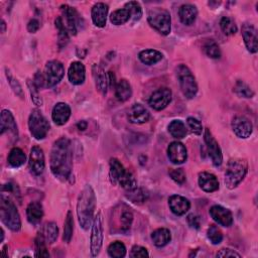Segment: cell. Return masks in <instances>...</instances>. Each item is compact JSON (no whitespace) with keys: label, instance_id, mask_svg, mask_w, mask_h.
Segmentation results:
<instances>
[{"label":"cell","instance_id":"cell-60","mask_svg":"<svg viewBox=\"0 0 258 258\" xmlns=\"http://www.w3.org/2000/svg\"><path fill=\"white\" fill-rule=\"evenodd\" d=\"M3 238H4V231L3 229H1V242L3 241Z\"/></svg>","mask_w":258,"mask_h":258},{"label":"cell","instance_id":"cell-14","mask_svg":"<svg viewBox=\"0 0 258 258\" xmlns=\"http://www.w3.org/2000/svg\"><path fill=\"white\" fill-rule=\"evenodd\" d=\"M232 129L233 132L239 138H248L252 134L253 125L248 118L244 116H236L232 120Z\"/></svg>","mask_w":258,"mask_h":258},{"label":"cell","instance_id":"cell-43","mask_svg":"<svg viewBox=\"0 0 258 258\" xmlns=\"http://www.w3.org/2000/svg\"><path fill=\"white\" fill-rule=\"evenodd\" d=\"M118 185L121 186L126 191H132V190L137 188V182H136L135 176L133 175L132 172H130L128 171L126 172L124 176L121 178L120 182L118 183Z\"/></svg>","mask_w":258,"mask_h":258},{"label":"cell","instance_id":"cell-8","mask_svg":"<svg viewBox=\"0 0 258 258\" xmlns=\"http://www.w3.org/2000/svg\"><path fill=\"white\" fill-rule=\"evenodd\" d=\"M103 217L102 214L99 212L96 217H94V221L92 224V233H91V243H90V249H91V255L93 257H96L99 253L103 245Z\"/></svg>","mask_w":258,"mask_h":258},{"label":"cell","instance_id":"cell-25","mask_svg":"<svg viewBox=\"0 0 258 258\" xmlns=\"http://www.w3.org/2000/svg\"><path fill=\"white\" fill-rule=\"evenodd\" d=\"M93 76L95 79V85H96L97 90L102 95H106L107 89L109 86V81H108V76L106 75L103 68L99 65H94L93 66Z\"/></svg>","mask_w":258,"mask_h":258},{"label":"cell","instance_id":"cell-12","mask_svg":"<svg viewBox=\"0 0 258 258\" xmlns=\"http://www.w3.org/2000/svg\"><path fill=\"white\" fill-rule=\"evenodd\" d=\"M61 10L63 15L65 16V27L67 28L68 31L73 34L76 35L79 29L81 27V22H82V18L79 15V13L77 12V10L67 4H64L61 6ZM64 22V21H63Z\"/></svg>","mask_w":258,"mask_h":258},{"label":"cell","instance_id":"cell-51","mask_svg":"<svg viewBox=\"0 0 258 258\" xmlns=\"http://www.w3.org/2000/svg\"><path fill=\"white\" fill-rule=\"evenodd\" d=\"M187 123L190 127V129L192 130V132L196 135H201L203 132V125L202 123L198 120V119L194 118V117H189L187 119Z\"/></svg>","mask_w":258,"mask_h":258},{"label":"cell","instance_id":"cell-40","mask_svg":"<svg viewBox=\"0 0 258 258\" xmlns=\"http://www.w3.org/2000/svg\"><path fill=\"white\" fill-rule=\"evenodd\" d=\"M220 28L226 35H233L237 32V26L231 17L224 16L220 21Z\"/></svg>","mask_w":258,"mask_h":258},{"label":"cell","instance_id":"cell-5","mask_svg":"<svg viewBox=\"0 0 258 258\" xmlns=\"http://www.w3.org/2000/svg\"><path fill=\"white\" fill-rule=\"evenodd\" d=\"M147 21L151 28L163 35L170 34L172 30V17L168 10L154 7L148 11Z\"/></svg>","mask_w":258,"mask_h":258},{"label":"cell","instance_id":"cell-53","mask_svg":"<svg viewBox=\"0 0 258 258\" xmlns=\"http://www.w3.org/2000/svg\"><path fill=\"white\" fill-rule=\"evenodd\" d=\"M216 256L217 257H222V258H228V257H237V258H240L241 257V255L239 254V253H238V252H236L235 250H233V249H230V248H223V249H221L219 252H218L217 254H216Z\"/></svg>","mask_w":258,"mask_h":258},{"label":"cell","instance_id":"cell-37","mask_svg":"<svg viewBox=\"0 0 258 258\" xmlns=\"http://www.w3.org/2000/svg\"><path fill=\"white\" fill-rule=\"evenodd\" d=\"M46 243L47 241L45 239L44 235L42 233H38L34 240L35 257H50V253L47 249Z\"/></svg>","mask_w":258,"mask_h":258},{"label":"cell","instance_id":"cell-7","mask_svg":"<svg viewBox=\"0 0 258 258\" xmlns=\"http://www.w3.org/2000/svg\"><path fill=\"white\" fill-rule=\"evenodd\" d=\"M29 127L31 135L37 141H42L50 131V123L38 109L31 111L29 119Z\"/></svg>","mask_w":258,"mask_h":258},{"label":"cell","instance_id":"cell-20","mask_svg":"<svg viewBox=\"0 0 258 258\" xmlns=\"http://www.w3.org/2000/svg\"><path fill=\"white\" fill-rule=\"evenodd\" d=\"M70 116H71V108L67 103L59 102L55 105L52 112V118H53V121L57 125L62 126L66 124L69 120Z\"/></svg>","mask_w":258,"mask_h":258},{"label":"cell","instance_id":"cell-2","mask_svg":"<svg viewBox=\"0 0 258 258\" xmlns=\"http://www.w3.org/2000/svg\"><path fill=\"white\" fill-rule=\"evenodd\" d=\"M96 196L91 186L87 185L79 195L77 202V216L79 223L84 230H88L94 221Z\"/></svg>","mask_w":258,"mask_h":258},{"label":"cell","instance_id":"cell-42","mask_svg":"<svg viewBox=\"0 0 258 258\" xmlns=\"http://www.w3.org/2000/svg\"><path fill=\"white\" fill-rule=\"evenodd\" d=\"M204 51L206 55L211 58H220L221 57V50L219 46H218V44L215 41H213V39H210V41H208L205 44Z\"/></svg>","mask_w":258,"mask_h":258},{"label":"cell","instance_id":"cell-39","mask_svg":"<svg viewBox=\"0 0 258 258\" xmlns=\"http://www.w3.org/2000/svg\"><path fill=\"white\" fill-rule=\"evenodd\" d=\"M108 254L113 258H122L126 255V247L120 241H115L108 247Z\"/></svg>","mask_w":258,"mask_h":258},{"label":"cell","instance_id":"cell-32","mask_svg":"<svg viewBox=\"0 0 258 258\" xmlns=\"http://www.w3.org/2000/svg\"><path fill=\"white\" fill-rule=\"evenodd\" d=\"M27 162V155L23 149L14 147L8 154V164L12 168H21Z\"/></svg>","mask_w":258,"mask_h":258},{"label":"cell","instance_id":"cell-50","mask_svg":"<svg viewBox=\"0 0 258 258\" xmlns=\"http://www.w3.org/2000/svg\"><path fill=\"white\" fill-rule=\"evenodd\" d=\"M170 175L172 177V180L173 182H175L178 185H183L186 180H187V176H186V172H184L183 169H173L170 172Z\"/></svg>","mask_w":258,"mask_h":258},{"label":"cell","instance_id":"cell-1","mask_svg":"<svg viewBox=\"0 0 258 258\" xmlns=\"http://www.w3.org/2000/svg\"><path fill=\"white\" fill-rule=\"evenodd\" d=\"M73 169V147L69 138L61 137L51 151V171L57 180L68 181Z\"/></svg>","mask_w":258,"mask_h":258},{"label":"cell","instance_id":"cell-22","mask_svg":"<svg viewBox=\"0 0 258 258\" xmlns=\"http://www.w3.org/2000/svg\"><path fill=\"white\" fill-rule=\"evenodd\" d=\"M69 80L73 85H82L86 78V69L81 62H73L68 71Z\"/></svg>","mask_w":258,"mask_h":258},{"label":"cell","instance_id":"cell-24","mask_svg":"<svg viewBox=\"0 0 258 258\" xmlns=\"http://www.w3.org/2000/svg\"><path fill=\"white\" fill-rule=\"evenodd\" d=\"M108 14V5L102 2L96 3L92 7V21L97 28H104L106 26Z\"/></svg>","mask_w":258,"mask_h":258},{"label":"cell","instance_id":"cell-11","mask_svg":"<svg viewBox=\"0 0 258 258\" xmlns=\"http://www.w3.org/2000/svg\"><path fill=\"white\" fill-rule=\"evenodd\" d=\"M172 95V90L170 88L165 87L157 89L150 95L148 99V104L156 111L164 110L171 103Z\"/></svg>","mask_w":258,"mask_h":258},{"label":"cell","instance_id":"cell-47","mask_svg":"<svg viewBox=\"0 0 258 258\" xmlns=\"http://www.w3.org/2000/svg\"><path fill=\"white\" fill-rule=\"evenodd\" d=\"M125 8L128 9L130 13V17L133 19L134 22L140 21L143 16V8L141 4L136 1H129L125 4Z\"/></svg>","mask_w":258,"mask_h":258},{"label":"cell","instance_id":"cell-44","mask_svg":"<svg viewBox=\"0 0 258 258\" xmlns=\"http://www.w3.org/2000/svg\"><path fill=\"white\" fill-rule=\"evenodd\" d=\"M127 198L135 204H143L147 199V194L143 189H134L132 191H128Z\"/></svg>","mask_w":258,"mask_h":258},{"label":"cell","instance_id":"cell-38","mask_svg":"<svg viewBox=\"0 0 258 258\" xmlns=\"http://www.w3.org/2000/svg\"><path fill=\"white\" fill-rule=\"evenodd\" d=\"M234 92L238 97H241V98H252L254 96V92L252 91V89L243 81H237L235 86H234Z\"/></svg>","mask_w":258,"mask_h":258},{"label":"cell","instance_id":"cell-54","mask_svg":"<svg viewBox=\"0 0 258 258\" xmlns=\"http://www.w3.org/2000/svg\"><path fill=\"white\" fill-rule=\"evenodd\" d=\"M188 220V223L189 225L194 228V229H200V226H201V221H200V218L198 217L197 215L195 214H190L187 218Z\"/></svg>","mask_w":258,"mask_h":258},{"label":"cell","instance_id":"cell-18","mask_svg":"<svg viewBox=\"0 0 258 258\" xmlns=\"http://www.w3.org/2000/svg\"><path fill=\"white\" fill-rule=\"evenodd\" d=\"M127 117L129 122L131 123L143 124L146 123L149 120L150 115L148 110L144 106H143L142 104H134L129 109Z\"/></svg>","mask_w":258,"mask_h":258},{"label":"cell","instance_id":"cell-34","mask_svg":"<svg viewBox=\"0 0 258 258\" xmlns=\"http://www.w3.org/2000/svg\"><path fill=\"white\" fill-rule=\"evenodd\" d=\"M56 28L58 30V48L62 50L69 43V32L62 17H57L56 19Z\"/></svg>","mask_w":258,"mask_h":258},{"label":"cell","instance_id":"cell-26","mask_svg":"<svg viewBox=\"0 0 258 258\" xmlns=\"http://www.w3.org/2000/svg\"><path fill=\"white\" fill-rule=\"evenodd\" d=\"M178 16L183 25L191 26L195 23L198 16V9L193 4H184L178 9Z\"/></svg>","mask_w":258,"mask_h":258},{"label":"cell","instance_id":"cell-36","mask_svg":"<svg viewBox=\"0 0 258 258\" xmlns=\"http://www.w3.org/2000/svg\"><path fill=\"white\" fill-rule=\"evenodd\" d=\"M130 13L125 7L122 9H117L110 15V22L115 26H121L126 24L130 19Z\"/></svg>","mask_w":258,"mask_h":258},{"label":"cell","instance_id":"cell-56","mask_svg":"<svg viewBox=\"0 0 258 258\" xmlns=\"http://www.w3.org/2000/svg\"><path fill=\"white\" fill-rule=\"evenodd\" d=\"M39 28H41V24H39V22L37 21V19H35V18L30 19L29 25H28V30L29 32L34 33V32H36L39 29Z\"/></svg>","mask_w":258,"mask_h":258},{"label":"cell","instance_id":"cell-23","mask_svg":"<svg viewBox=\"0 0 258 258\" xmlns=\"http://www.w3.org/2000/svg\"><path fill=\"white\" fill-rule=\"evenodd\" d=\"M198 182H199L200 188L206 193H214L219 190V182H218L216 175L211 172H200Z\"/></svg>","mask_w":258,"mask_h":258},{"label":"cell","instance_id":"cell-19","mask_svg":"<svg viewBox=\"0 0 258 258\" xmlns=\"http://www.w3.org/2000/svg\"><path fill=\"white\" fill-rule=\"evenodd\" d=\"M169 205L172 212L176 216L185 215L191 208V203L183 196L172 195L169 199Z\"/></svg>","mask_w":258,"mask_h":258},{"label":"cell","instance_id":"cell-31","mask_svg":"<svg viewBox=\"0 0 258 258\" xmlns=\"http://www.w3.org/2000/svg\"><path fill=\"white\" fill-rule=\"evenodd\" d=\"M164 57V55L156 50H145L140 53L138 58L141 59V62L144 65L151 66L158 62H161Z\"/></svg>","mask_w":258,"mask_h":258},{"label":"cell","instance_id":"cell-33","mask_svg":"<svg viewBox=\"0 0 258 258\" xmlns=\"http://www.w3.org/2000/svg\"><path fill=\"white\" fill-rule=\"evenodd\" d=\"M41 233L44 235L45 239L47 241V243L49 244H53L57 241V235H58V229L56 223L54 222H48L44 225L43 230L41 231Z\"/></svg>","mask_w":258,"mask_h":258},{"label":"cell","instance_id":"cell-29","mask_svg":"<svg viewBox=\"0 0 258 258\" xmlns=\"http://www.w3.org/2000/svg\"><path fill=\"white\" fill-rule=\"evenodd\" d=\"M126 172L127 171L125 170L123 165L119 162L117 158H111L109 175H110L111 183L113 185H117L119 182H120V180L124 176Z\"/></svg>","mask_w":258,"mask_h":258},{"label":"cell","instance_id":"cell-28","mask_svg":"<svg viewBox=\"0 0 258 258\" xmlns=\"http://www.w3.org/2000/svg\"><path fill=\"white\" fill-rule=\"evenodd\" d=\"M115 97L118 101L125 102L131 98L132 96V89L129 82L125 79H122L115 85Z\"/></svg>","mask_w":258,"mask_h":258},{"label":"cell","instance_id":"cell-17","mask_svg":"<svg viewBox=\"0 0 258 258\" xmlns=\"http://www.w3.org/2000/svg\"><path fill=\"white\" fill-rule=\"evenodd\" d=\"M242 36L244 39L245 46L251 54L257 53V29L251 24H244L242 27Z\"/></svg>","mask_w":258,"mask_h":258},{"label":"cell","instance_id":"cell-52","mask_svg":"<svg viewBox=\"0 0 258 258\" xmlns=\"http://www.w3.org/2000/svg\"><path fill=\"white\" fill-rule=\"evenodd\" d=\"M130 256L132 258H140V257H148L149 254H148V251L146 248L140 246V245H135L131 249Z\"/></svg>","mask_w":258,"mask_h":258},{"label":"cell","instance_id":"cell-30","mask_svg":"<svg viewBox=\"0 0 258 258\" xmlns=\"http://www.w3.org/2000/svg\"><path fill=\"white\" fill-rule=\"evenodd\" d=\"M151 239L156 247H164L172 239L171 231L167 228H158L151 233Z\"/></svg>","mask_w":258,"mask_h":258},{"label":"cell","instance_id":"cell-59","mask_svg":"<svg viewBox=\"0 0 258 258\" xmlns=\"http://www.w3.org/2000/svg\"><path fill=\"white\" fill-rule=\"evenodd\" d=\"M1 27H2V29H1V32L3 33V32H5V28H6V25H5V22L3 21V19H2V21H1Z\"/></svg>","mask_w":258,"mask_h":258},{"label":"cell","instance_id":"cell-16","mask_svg":"<svg viewBox=\"0 0 258 258\" xmlns=\"http://www.w3.org/2000/svg\"><path fill=\"white\" fill-rule=\"evenodd\" d=\"M168 156L173 165H182L187 161V148L182 143L173 142L168 147Z\"/></svg>","mask_w":258,"mask_h":258},{"label":"cell","instance_id":"cell-10","mask_svg":"<svg viewBox=\"0 0 258 258\" xmlns=\"http://www.w3.org/2000/svg\"><path fill=\"white\" fill-rule=\"evenodd\" d=\"M204 141L206 143L208 153H209V156L211 158L213 165L215 167H220L223 163V154L219 146V143H217V141L215 140V137L213 136L209 128L205 129Z\"/></svg>","mask_w":258,"mask_h":258},{"label":"cell","instance_id":"cell-48","mask_svg":"<svg viewBox=\"0 0 258 258\" xmlns=\"http://www.w3.org/2000/svg\"><path fill=\"white\" fill-rule=\"evenodd\" d=\"M6 77H7V80H8V83L11 87V89L13 90V92L18 96L21 97L22 99L25 98V95H24V90H23V87L21 85V83H19L17 81V79H15L12 74L6 69Z\"/></svg>","mask_w":258,"mask_h":258},{"label":"cell","instance_id":"cell-4","mask_svg":"<svg viewBox=\"0 0 258 258\" xmlns=\"http://www.w3.org/2000/svg\"><path fill=\"white\" fill-rule=\"evenodd\" d=\"M0 218L2 223L11 231L17 232L21 230L22 220L16 206L10 201L9 198L4 197V195H1V199H0Z\"/></svg>","mask_w":258,"mask_h":258},{"label":"cell","instance_id":"cell-3","mask_svg":"<svg viewBox=\"0 0 258 258\" xmlns=\"http://www.w3.org/2000/svg\"><path fill=\"white\" fill-rule=\"evenodd\" d=\"M248 172V164L242 158H232L225 172V185L229 190L235 189L243 180Z\"/></svg>","mask_w":258,"mask_h":258},{"label":"cell","instance_id":"cell-41","mask_svg":"<svg viewBox=\"0 0 258 258\" xmlns=\"http://www.w3.org/2000/svg\"><path fill=\"white\" fill-rule=\"evenodd\" d=\"M73 230H74V219H73V214L71 211L68 212L67 218L65 221V227H64V236L63 239L65 242L70 243L73 237Z\"/></svg>","mask_w":258,"mask_h":258},{"label":"cell","instance_id":"cell-6","mask_svg":"<svg viewBox=\"0 0 258 258\" xmlns=\"http://www.w3.org/2000/svg\"><path fill=\"white\" fill-rule=\"evenodd\" d=\"M178 83L184 96L193 99L198 93V85L191 70L186 65H180L175 69Z\"/></svg>","mask_w":258,"mask_h":258},{"label":"cell","instance_id":"cell-13","mask_svg":"<svg viewBox=\"0 0 258 258\" xmlns=\"http://www.w3.org/2000/svg\"><path fill=\"white\" fill-rule=\"evenodd\" d=\"M29 165L30 172L34 175H39L44 172L46 167V161H45L44 151L41 147L33 146L31 148Z\"/></svg>","mask_w":258,"mask_h":258},{"label":"cell","instance_id":"cell-15","mask_svg":"<svg viewBox=\"0 0 258 258\" xmlns=\"http://www.w3.org/2000/svg\"><path fill=\"white\" fill-rule=\"evenodd\" d=\"M210 215L213 220L223 227H230L233 224V215L230 210L215 205L210 209Z\"/></svg>","mask_w":258,"mask_h":258},{"label":"cell","instance_id":"cell-46","mask_svg":"<svg viewBox=\"0 0 258 258\" xmlns=\"http://www.w3.org/2000/svg\"><path fill=\"white\" fill-rule=\"evenodd\" d=\"M119 222H120V230L122 232H127L133 222V214L130 210L126 209L124 211H122L121 216H120V219H119Z\"/></svg>","mask_w":258,"mask_h":258},{"label":"cell","instance_id":"cell-9","mask_svg":"<svg viewBox=\"0 0 258 258\" xmlns=\"http://www.w3.org/2000/svg\"><path fill=\"white\" fill-rule=\"evenodd\" d=\"M65 75V68L63 64L58 61H50L45 67L44 77L46 82V88H52L62 81Z\"/></svg>","mask_w":258,"mask_h":258},{"label":"cell","instance_id":"cell-55","mask_svg":"<svg viewBox=\"0 0 258 258\" xmlns=\"http://www.w3.org/2000/svg\"><path fill=\"white\" fill-rule=\"evenodd\" d=\"M34 84L36 85V87L39 88H46V82H45V77H44V73L42 72H37L34 76Z\"/></svg>","mask_w":258,"mask_h":258},{"label":"cell","instance_id":"cell-49","mask_svg":"<svg viewBox=\"0 0 258 258\" xmlns=\"http://www.w3.org/2000/svg\"><path fill=\"white\" fill-rule=\"evenodd\" d=\"M28 86H29V92H30V96H31L32 102H33L36 106H42V105H43V99H42L41 95H39L38 88L36 87V85L34 84V82L29 80V81H28Z\"/></svg>","mask_w":258,"mask_h":258},{"label":"cell","instance_id":"cell-35","mask_svg":"<svg viewBox=\"0 0 258 258\" xmlns=\"http://www.w3.org/2000/svg\"><path fill=\"white\" fill-rule=\"evenodd\" d=\"M169 132L176 140H182L187 135V128L183 121L173 120L169 125Z\"/></svg>","mask_w":258,"mask_h":258},{"label":"cell","instance_id":"cell-57","mask_svg":"<svg viewBox=\"0 0 258 258\" xmlns=\"http://www.w3.org/2000/svg\"><path fill=\"white\" fill-rule=\"evenodd\" d=\"M108 81H109V85L111 87H115L116 82H115V75L113 72L108 73Z\"/></svg>","mask_w":258,"mask_h":258},{"label":"cell","instance_id":"cell-45","mask_svg":"<svg viewBox=\"0 0 258 258\" xmlns=\"http://www.w3.org/2000/svg\"><path fill=\"white\" fill-rule=\"evenodd\" d=\"M207 236L209 238V240L211 241L212 244L218 245L220 244L223 240V234L221 230L218 228L216 225H211L207 231Z\"/></svg>","mask_w":258,"mask_h":258},{"label":"cell","instance_id":"cell-21","mask_svg":"<svg viewBox=\"0 0 258 258\" xmlns=\"http://www.w3.org/2000/svg\"><path fill=\"white\" fill-rule=\"evenodd\" d=\"M6 131L10 132L16 140L18 136V129L15 122V119L9 110H2L1 121H0V133L4 134Z\"/></svg>","mask_w":258,"mask_h":258},{"label":"cell","instance_id":"cell-27","mask_svg":"<svg viewBox=\"0 0 258 258\" xmlns=\"http://www.w3.org/2000/svg\"><path fill=\"white\" fill-rule=\"evenodd\" d=\"M28 220L30 224L36 225L42 221L44 217V208L41 203L31 202L27 208Z\"/></svg>","mask_w":258,"mask_h":258},{"label":"cell","instance_id":"cell-58","mask_svg":"<svg viewBox=\"0 0 258 258\" xmlns=\"http://www.w3.org/2000/svg\"><path fill=\"white\" fill-rule=\"evenodd\" d=\"M87 126H88V123L85 121V120H82V121H79V123L77 124V127L79 130H85L87 129Z\"/></svg>","mask_w":258,"mask_h":258}]
</instances>
